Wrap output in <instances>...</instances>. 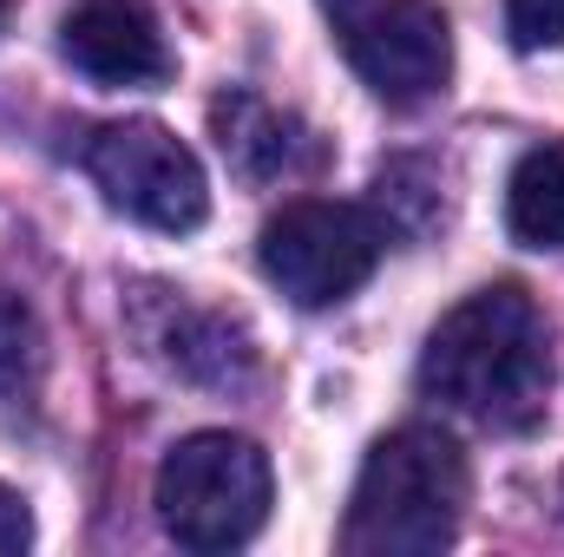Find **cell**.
Masks as SVG:
<instances>
[{
	"label": "cell",
	"instance_id": "1",
	"mask_svg": "<svg viewBox=\"0 0 564 557\" xmlns=\"http://www.w3.org/2000/svg\"><path fill=\"white\" fill-rule=\"evenodd\" d=\"M552 374H558L552 328L519 282H492V288L466 295L426 335L421 354L426 394L453 414L479 419V426H499V433H525L545 419Z\"/></svg>",
	"mask_w": 564,
	"mask_h": 557
},
{
	"label": "cell",
	"instance_id": "2",
	"mask_svg": "<svg viewBox=\"0 0 564 557\" xmlns=\"http://www.w3.org/2000/svg\"><path fill=\"white\" fill-rule=\"evenodd\" d=\"M473 472L453 433L440 426H401L375 439L348 518H341V551L348 557H433L446 551L466 525Z\"/></svg>",
	"mask_w": 564,
	"mask_h": 557
},
{
	"label": "cell",
	"instance_id": "3",
	"mask_svg": "<svg viewBox=\"0 0 564 557\" xmlns=\"http://www.w3.org/2000/svg\"><path fill=\"white\" fill-rule=\"evenodd\" d=\"M158 518L184 551H237L270 525V459L243 433H191L158 466Z\"/></svg>",
	"mask_w": 564,
	"mask_h": 557
},
{
	"label": "cell",
	"instance_id": "4",
	"mask_svg": "<svg viewBox=\"0 0 564 557\" xmlns=\"http://www.w3.org/2000/svg\"><path fill=\"white\" fill-rule=\"evenodd\" d=\"M388 250V230L375 210L361 204H335V197H295L257 237V263L295 308H335L348 302L361 282L375 276Z\"/></svg>",
	"mask_w": 564,
	"mask_h": 557
},
{
	"label": "cell",
	"instance_id": "5",
	"mask_svg": "<svg viewBox=\"0 0 564 557\" xmlns=\"http://www.w3.org/2000/svg\"><path fill=\"white\" fill-rule=\"evenodd\" d=\"M322 20L375 99L408 112L446 92L453 26L433 0H322Z\"/></svg>",
	"mask_w": 564,
	"mask_h": 557
},
{
	"label": "cell",
	"instance_id": "6",
	"mask_svg": "<svg viewBox=\"0 0 564 557\" xmlns=\"http://www.w3.org/2000/svg\"><path fill=\"white\" fill-rule=\"evenodd\" d=\"M79 157H86V177L106 190V204L151 223V230L184 237V230H197L210 217V184H204L197 151L177 132H164L158 119L99 125Z\"/></svg>",
	"mask_w": 564,
	"mask_h": 557
},
{
	"label": "cell",
	"instance_id": "7",
	"mask_svg": "<svg viewBox=\"0 0 564 557\" xmlns=\"http://www.w3.org/2000/svg\"><path fill=\"white\" fill-rule=\"evenodd\" d=\"M59 53L99 86H158L171 73V46L158 20L132 0H86L59 20Z\"/></svg>",
	"mask_w": 564,
	"mask_h": 557
},
{
	"label": "cell",
	"instance_id": "8",
	"mask_svg": "<svg viewBox=\"0 0 564 557\" xmlns=\"http://www.w3.org/2000/svg\"><path fill=\"white\" fill-rule=\"evenodd\" d=\"M158 348H164V361H171L184 381H197V387H250V381H257V348H250V335H243L230 315H217V308L177 302L171 321H164V335H158Z\"/></svg>",
	"mask_w": 564,
	"mask_h": 557
},
{
	"label": "cell",
	"instance_id": "9",
	"mask_svg": "<svg viewBox=\"0 0 564 557\" xmlns=\"http://www.w3.org/2000/svg\"><path fill=\"white\" fill-rule=\"evenodd\" d=\"M210 132H217V151L230 157V171L250 177V184H270V177L295 171L308 157L295 119H282L276 106H263L257 92H224L210 106Z\"/></svg>",
	"mask_w": 564,
	"mask_h": 557
},
{
	"label": "cell",
	"instance_id": "10",
	"mask_svg": "<svg viewBox=\"0 0 564 557\" xmlns=\"http://www.w3.org/2000/svg\"><path fill=\"white\" fill-rule=\"evenodd\" d=\"M506 230L525 250H564V151H525L506 184Z\"/></svg>",
	"mask_w": 564,
	"mask_h": 557
},
{
	"label": "cell",
	"instance_id": "11",
	"mask_svg": "<svg viewBox=\"0 0 564 557\" xmlns=\"http://www.w3.org/2000/svg\"><path fill=\"white\" fill-rule=\"evenodd\" d=\"M40 368H46V341H40V321L20 295L0 288V407L26 401L40 387Z\"/></svg>",
	"mask_w": 564,
	"mask_h": 557
},
{
	"label": "cell",
	"instance_id": "12",
	"mask_svg": "<svg viewBox=\"0 0 564 557\" xmlns=\"http://www.w3.org/2000/svg\"><path fill=\"white\" fill-rule=\"evenodd\" d=\"M506 33L519 53L564 46V0H506Z\"/></svg>",
	"mask_w": 564,
	"mask_h": 557
},
{
	"label": "cell",
	"instance_id": "13",
	"mask_svg": "<svg viewBox=\"0 0 564 557\" xmlns=\"http://www.w3.org/2000/svg\"><path fill=\"white\" fill-rule=\"evenodd\" d=\"M33 545V512L13 485H0V557H20Z\"/></svg>",
	"mask_w": 564,
	"mask_h": 557
},
{
	"label": "cell",
	"instance_id": "14",
	"mask_svg": "<svg viewBox=\"0 0 564 557\" xmlns=\"http://www.w3.org/2000/svg\"><path fill=\"white\" fill-rule=\"evenodd\" d=\"M7 7H13V0H0V20H7Z\"/></svg>",
	"mask_w": 564,
	"mask_h": 557
}]
</instances>
